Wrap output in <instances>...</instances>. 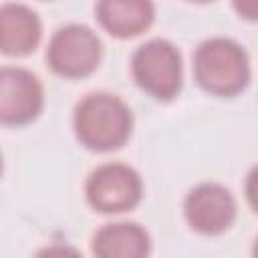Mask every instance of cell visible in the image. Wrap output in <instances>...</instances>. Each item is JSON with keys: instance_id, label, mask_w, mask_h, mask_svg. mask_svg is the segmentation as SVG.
Returning a JSON list of instances; mask_svg holds the SVG:
<instances>
[{"instance_id": "6da1fadb", "label": "cell", "mask_w": 258, "mask_h": 258, "mask_svg": "<svg viewBox=\"0 0 258 258\" xmlns=\"http://www.w3.org/2000/svg\"><path fill=\"white\" fill-rule=\"evenodd\" d=\"M75 131L85 147L111 151L127 141L131 133V113L121 99L95 93L77 105Z\"/></svg>"}, {"instance_id": "7a4b0ae2", "label": "cell", "mask_w": 258, "mask_h": 258, "mask_svg": "<svg viewBox=\"0 0 258 258\" xmlns=\"http://www.w3.org/2000/svg\"><path fill=\"white\" fill-rule=\"evenodd\" d=\"M196 81L210 93L230 97L240 93L250 79L248 56L230 38H210L194 56Z\"/></svg>"}, {"instance_id": "3957f363", "label": "cell", "mask_w": 258, "mask_h": 258, "mask_svg": "<svg viewBox=\"0 0 258 258\" xmlns=\"http://www.w3.org/2000/svg\"><path fill=\"white\" fill-rule=\"evenodd\" d=\"M131 71L137 85L155 99H171L181 87V56L163 38L141 44L133 52Z\"/></svg>"}, {"instance_id": "277c9868", "label": "cell", "mask_w": 258, "mask_h": 258, "mask_svg": "<svg viewBox=\"0 0 258 258\" xmlns=\"http://www.w3.org/2000/svg\"><path fill=\"white\" fill-rule=\"evenodd\" d=\"M46 60L60 77H87L101 60V40L83 24H67L52 34Z\"/></svg>"}, {"instance_id": "5b68a950", "label": "cell", "mask_w": 258, "mask_h": 258, "mask_svg": "<svg viewBox=\"0 0 258 258\" xmlns=\"http://www.w3.org/2000/svg\"><path fill=\"white\" fill-rule=\"evenodd\" d=\"M87 198L99 212H125L141 200V179L129 165L105 163L91 173Z\"/></svg>"}, {"instance_id": "8992f818", "label": "cell", "mask_w": 258, "mask_h": 258, "mask_svg": "<svg viewBox=\"0 0 258 258\" xmlns=\"http://www.w3.org/2000/svg\"><path fill=\"white\" fill-rule=\"evenodd\" d=\"M42 109V87L38 79L18 67L0 71V117L6 125H24Z\"/></svg>"}, {"instance_id": "52a82bcc", "label": "cell", "mask_w": 258, "mask_h": 258, "mask_svg": "<svg viewBox=\"0 0 258 258\" xmlns=\"http://www.w3.org/2000/svg\"><path fill=\"white\" fill-rule=\"evenodd\" d=\"M236 216L232 194L220 183H200L185 198V218L202 234L224 232Z\"/></svg>"}, {"instance_id": "ba28073f", "label": "cell", "mask_w": 258, "mask_h": 258, "mask_svg": "<svg viewBox=\"0 0 258 258\" xmlns=\"http://www.w3.org/2000/svg\"><path fill=\"white\" fill-rule=\"evenodd\" d=\"M40 22L36 12L22 4H4L0 10V46L4 54L22 56L36 48Z\"/></svg>"}, {"instance_id": "9c48e42d", "label": "cell", "mask_w": 258, "mask_h": 258, "mask_svg": "<svg viewBox=\"0 0 258 258\" xmlns=\"http://www.w3.org/2000/svg\"><path fill=\"white\" fill-rule=\"evenodd\" d=\"M149 246L147 232L131 222L107 224L93 238L97 258H147Z\"/></svg>"}, {"instance_id": "30bf717a", "label": "cell", "mask_w": 258, "mask_h": 258, "mask_svg": "<svg viewBox=\"0 0 258 258\" xmlns=\"http://www.w3.org/2000/svg\"><path fill=\"white\" fill-rule=\"evenodd\" d=\"M95 10L103 28L119 38L141 34L153 20V4L143 0H105Z\"/></svg>"}, {"instance_id": "8fae6325", "label": "cell", "mask_w": 258, "mask_h": 258, "mask_svg": "<svg viewBox=\"0 0 258 258\" xmlns=\"http://www.w3.org/2000/svg\"><path fill=\"white\" fill-rule=\"evenodd\" d=\"M36 258H83L73 246H64V244H54L48 248H42Z\"/></svg>"}, {"instance_id": "7c38bea8", "label": "cell", "mask_w": 258, "mask_h": 258, "mask_svg": "<svg viewBox=\"0 0 258 258\" xmlns=\"http://www.w3.org/2000/svg\"><path fill=\"white\" fill-rule=\"evenodd\" d=\"M246 196H248L250 206L258 212V165L250 171V175L246 179Z\"/></svg>"}, {"instance_id": "4fadbf2b", "label": "cell", "mask_w": 258, "mask_h": 258, "mask_svg": "<svg viewBox=\"0 0 258 258\" xmlns=\"http://www.w3.org/2000/svg\"><path fill=\"white\" fill-rule=\"evenodd\" d=\"M234 8L250 20H258V0H242V2H234Z\"/></svg>"}, {"instance_id": "5bb4252c", "label": "cell", "mask_w": 258, "mask_h": 258, "mask_svg": "<svg viewBox=\"0 0 258 258\" xmlns=\"http://www.w3.org/2000/svg\"><path fill=\"white\" fill-rule=\"evenodd\" d=\"M252 256H254V258H258V240H256V244H254V250H252Z\"/></svg>"}]
</instances>
